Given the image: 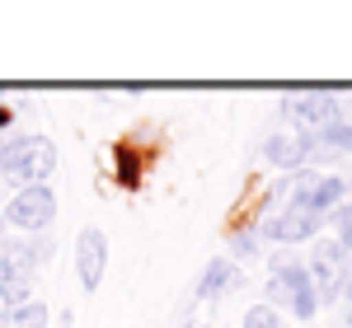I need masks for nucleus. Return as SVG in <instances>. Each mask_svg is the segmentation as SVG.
<instances>
[{
	"label": "nucleus",
	"mask_w": 352,
	"mask_h": 328,
	"mask_svg": "<svg viewBox=\"0 0 352 328\" xmlns=\"http://www.w3.org/2000/svg\"><path fill=\"white\" fill-rule=\"evenodd\" d=\"M268 305H287L296 319H315V309H320V296H315V286H310V272H305V263L296 258H287V253H277L272 258V272H268Z\"/></svg>",
	"instance_id": "f257e3e1"
},
{
	"label": "nucleus",
	"mask_w": 352,
	"mask_h": 328,
	"mask_svg": "<svg viewBox=\"0 0 352 328\" xmlns=\"http://www.w3.org/2000/svg\"><path fill=\"white\" fill-rule=\"evenodd\" d=\"M56 220V192L47 183H28L5 202V225L24 230V235H43Z\"/></svg>",
	"instance_id": "f03ea898"
},
{
	"label": "nucleus",
	"mask_w": 352,
	"mask_h": 328,
	"mask_svg": "<svg viewBox=\"0 0 352 328\" xmlns=\"http://www.w3.org/2000/svg\"><path fill=\"white\" fill-rule=\"evenodd\" d=\"M305 272H310V286H315L320 305L338 301L343 296V272H348V248L338 239H320L310 248V258H305Z\"/></svg>",
	"instance_id": "7ed1b4c3"
},
{
	"label": "nucleus",
	"mask_w": 352,
	"mask_h": 328,
	"mask_svg": "<svg viewBox=\"0 0 352 328\" xmlns=\"http://www.w3.org/2000/svg\"><path fill=\"white\" fill-rule=\"evenodd\" d=\"M282 117H287L296 132L315 137L324 122L343 117V104H338L333 94H324V89H305V94H287V99H282Z\"/></svg>",
	"instance_id": "20e7f679"
},
{
	"label": "nucleus",
	"mask_w": 352,
	"mask_h": 328,
	"mask_svg": "<svg viewBox=\"0 0 352 328\" xmlns=\"http://www.w3.org/2000/svg\"><path fill=\"white\" fill-rule=\"evenodd\" d=\"M109 272V235L99 225H85L80 239H76V277H80V291H99Z\"/></svg>",
	"instance_id": "39448f33"
},
{
	"label": "nucleus",
	"mask_w": 352,
	"mask_h": 328,
	"mask_svg": "<svg viewBox=\"0 0 352 328\" xmlns=\"http://www.w3.org/2000/svg\"><path fill=\"white\" fill-rule=\"evenodd\" d=\"M320 225H324V216H310V211H300V207H287V211H277L272 220H263L258 239H272V244H305V239L320 235Z\"/></svg>",
	"instance_id": "423d86ee"
},
{
	"label": "nucleus",
	"mask_w": 352,
	"mask_h": 328,
	"mask_svg": "<svg viewBox=\"0 0 352 328\" xmlns=\"http://www.w3.org/2000/svg\"><path fill=\"white\" fill-rule=\"evenodd\" d=\"M263 155H268V164L296 174L300 164L315 155V137H305V132H272V137L263 141Z\"/></svg>",
	"instance_id": "0eeeda50"
},
{
	"label": "nucleus",
	"mask_w": 352,
	"mask_h": 328,
	"mask_svg": "<svg viewBox=\"0 0 352 328\" xmlns=\"http://www.w3.org/2000/svg\"><path fill=\"white\" fill-rule=\"evenodd\" d=\"M33 268H38V258H33V244L28 239H0V286L28 281Z\"/></svg>",
	"instance_id": "6e6552de"
},
{
	"label": "nucleus",
	"mask_w": 352,
	"mask_h": 328,
	"mask_svg": "<svg viewBox=\"0 0 352 328\" xmlns=\"http://www.w3.org/2000/svg\"><path fill=\"white\" fill-rule=\"evenodd\" d=\"M240 286V268L230 263V258H212L207 263V272L197 281V301H221V296H230Z\"/></svg>",
	"instance_id": "1a4fd4ad"
},
{
	"label": "nucleus",
	"mask_w": 352,
	"mask_h": 328,
	"mask_svg": "<svg viewBox=\"0 0 352 328\" xmlns=\"http://www.w3.org/2000/svg\"><path fill=\"white\" fill-rule=\"evenodd\" d=\"M52 169H56V145L47 137H38L33 141V150H28V160H24V169H19V183H47L52 178Z\"/></svg>",
	"instance_id": "9d476101"
},
{
	"label": "nucleus",
	"mask_w": 352,
	"mask_h": 328,
	"mask_svg": "<svg viewBox=\"0 0 352 328\" xmlns=\"http://www.w3.org/2000/svg\"><path fill=\"white\" fill-rule=\"evenodd\" d=\"M141 169H146V160L136 155V145H132V141L113 145V174H118V183H122L127 192L141 188Z\"/></svg>",
	"instance_id": "9b49d317"
},
{
	"label": "nucleus",
	"mask_w": 352,
	"mask_h": 328,
	"mask_svg": "<svg viewBox=\"0 0 352 328\" xmlns=\"http://www.w3.org/2000/svg\"><path fill=\"white\" fill-rule=\"evenodd\" d=\"M0 328H47V305L28 301L14 309H0Z\"/></svg>",
	"instance_id": "f8f14e48"
},
{
	"label": "nucleus",
	"mask_w": 352,
	"mask_h": 328,
	"mask_svg": "<svg viewBox=\"0 0 352 328\" xmlns=\"http://www.w3.org/2000/svg\"><path fill=\"white\" fill-rule=\"evenodd\" d=\"M315 150H352V122L348 117H333L315 132Z\"/></svg>",
	"instance_id": "ddd939ff"
},
{
	"label": "nucleus",
	"mask_w": 352,
	"mask_h": 328,
	"mask_svg": "<svg viewBox=\"0 0 352 328\" xmlns=\"http://www.w3.org/2000/svg\"><path fill=\"white\" fill-rule=\"evenodd\" d=\"M329 220H333V239L352 253V202H343V207H333L329 211Z\"/></svg>",
	"instance_id": "4468645a"
},
{
	"label": "nucleus",
	"mask_w": 352,
	"mask_h": 328,
	"mask_svg": "<svg viewBox=\"0 0 352 328\" xmlns=\"http://www.w3.org/2000/svg\"><path fill=\"white\" fill-rule=\"evenodd\" d=\"M240 328H282V319H277V309H272V305H249Z\"/></svg>",
	"instance_id": "2eb2a0df"
},
{
	"label": "nucleus",
	"mask_w": 352,
	"mask_h": 328,
	"mask_svg": "<svg viewBox=\"0 0 352 328\" xmlns=\"http://www.w3.org/2000/svg\"><path fill=\"white\" fill-rule=\"evenodd\" d=\"M230 253H240V258H254V253H258V235H254V230H240V235L230 239Z\"/></svg>",
	"instance_id": "dca6fc26"
},
{
	"label": "nucleus",
	"mask_w": 352,
	"mask_h": 328,
	"mask_svg": "<svg viewBox=\"0 0 352 328\" xmlns=\"http://www.w3.org/2000/svg\"><path fill=\"white\" fill-rule=\"evenodd\" d=\"M338 301L352 305V258H348V272H343V296H338Z\"/></svg>",
	"instance_id": "f3484780"
},
{
	"label": "nucleus",
	"mask_w": 352,
	"mask_h": 328,
	"mask_svg": "<svg viewBox=\"0 0 352 328\" xmlns=\"http://www.w3.org/2000/svg\"><path fill=\"white\" fill-rule=\"evenodd\" d=\"M348 328H352V305H348Z\"/></svg>",
	"instance_id": "a211bd4d"
},
{
	"label": "nucleus",
	"mask_w": 352,
	"mask_h": 328,
	"mask_svg": "<svg viewBox=\"0 0 352 328\" xmlns=\"http://www.w3.org/2000/svg\"><path fill=\"white\" fill-rule=\"evenodd\" d=\"M188 328H202V324H188Z\"/></svg>",
	"instance_id": "6ab92c4d"
}]
</instances>
